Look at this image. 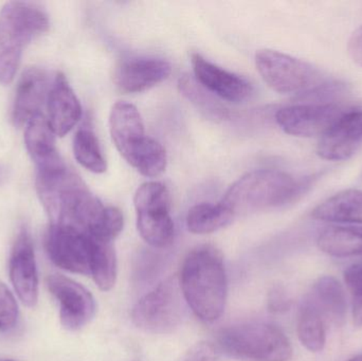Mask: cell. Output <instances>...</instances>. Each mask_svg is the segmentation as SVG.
I'll return each instance as SVG.
<instances>
[{
  "label": "cell",
  "mask_w": 362,
  "mask_h": 361,
  "mask_svg": "<svg viewBox=\"0 0 362 361\" xmlns=\"http://www.w3.org/2000/svg\"><path fill=\"white\" fill-rule=\"evenodd\" d=\"M35 182L51 225L70 227L107 243L123 230L122 212L104 206L63 160L37 169Z\"/></svg>",
  "instance_id": "obj_1"
},
{
  "label": "cell",
  "mask_w": 362,
  "mask_h": 361,
  "mask_svg": "<svg viewBox=\"0 0 362 361\" xmlns=\"http://www.w3.org/2000/svg\"><path fill=\"white\" fill-rule=\"evenodd\" d=\"M180 285L185 303L206 324L216 321L225 311L228 281L223 254L212 245L189 252L181 266Z\"/></svg>",
  "instance_id": "obj_2"
},
{
  "label": "cell",
  "mask_w": 362,
  "mask_h": 361,
  "mask_svg": "<svg viewBox=\"0 0 362 361\" xmlns=\"http://www.w3.org/2000/svg\"><path fill=\"white\" fill-rule=\"evenodd\" d=\"M310 186L279 170H257L242 176L226 192L223 203L233 213L263 211L293 203Z\"/></svg>",
  "instance_id": "obj_3"
},
{
  "label": "cell",
  "mask_w": 362,
  "mask_h": 361,
  "mask_svg": "<svg viewBox=\"0 0 362 361\" xmlns=\"http://www.w3.org/2000/svg\"><path fill=\"white\" fill-rule=\"evenodd\" d=\"M49 27L48 15L38 4L10 1L0 10V83L10 84L25 47Z\"/></svg>",
  "instance_id": "obj_4"
},
{
  "label": "cell",
  "mask_w": 362,
  "mask_h": 361,
  "mask_svg": "<svg viewBox=\"0 0 362 361\" xmlns=\"http://www.w3.org/2000/svg\"><path fill=\"white\" fill-rule=\"evenodd\" d=\"M217 345L223 353L236 360L288 361L293 356L286 335L268 322H244L223 329L217 335Z\"/></svg>",
  "instance_id": "obj_5"
},
{
  "label": "cell",
  "mask_w": 362,
  "mask_h": 361,
  "mask_svg": "<svg viewBox=\"0 0 362 361\" xmlns=\"http://www.w3.org/2000/svg\"><path fill=\"white\" fill-rule=\"evenodd\" d=\"M255 66L264 82L282 95H308L329 86V78L319 68L280 51H257Z\"/></svg>",
  "instance_id": "obj_6"
},
{
  "label": "cell",
  "mask_w": 362,
  "mask_h": 361,
  "mask_svg": "<svg viewBox=\"0 0 362 361\" xmlns=\"http://www.w3.org/2000/svg\"><path fill=\"white\" fill-rule=\"evenodd\" d=\"M185 302L180 281L168 278L138 300L132 312V320L144 332L170 334L182 322Z\"/></svg>",
  "instance_id": "obj_7"
},
{
  "label": "cell",
  "mask_w": 362,
  "mask_h": 361,
  "mask_svg": "<svg viewBox=\"0 0 362 361\" xmlns=\"http://www.w3.org/2000/svg\"><path fill=\"white\" fill-rule=\"evenodd\" d=\"M171 203V193L163 182H144L136 191L134 205L138 231L152 247L165 248L173 243L175 225Z\"/></svg>",
  "instance_id": "obj_8"
},
{
  "label": "cell",
  "mask_w": 362,
  "mask_h": 361,
  "mask_svg": "<svg viewBox=\"0 0 362 361\" xmlns=\"http://www.w3.org/2000/svg\"><path fill=\"white\" fill-rule=\"evenodd\" d=\"M346 110L334 103L296 104L279 110L276 121L288 135L320 139Z\"/></svg>",
  "instance_id": "obj_9"
},
{
  "label": "cell",
  "mask_w": 362,
  "mask_h": 361,
  "mask_svg": "<svg viewBox=\"0 0 362 361\" xmlns=\"http://www.w3.org/2000/svg\"><path fill=\"white\" fill-rule=\"evenodd\" d=\"M93 237L70 227L51 225L46 235L49 259L64 271L90 276Z\"/></svg>",
  "instance_id": "obj_10"
},
{
  "label": "cell",
  "mask_w": 362,
  "mask_h": 361,
  "mask_svg": "<svg viewBox=\"0 0 362 361\" xmlns=\"http://www.w3.org/2000/svg\"><path fill=\"white\" fill-rule=\"evenodd\" d=\"M47 286L59 302V320L66 330H81L95 317V299L78 282L65 276L52 275L47 279Z\"/></svg>",
  "instance_id": "obj_11"
},
{
  "label": "cell",
  "mask_w": 362,
  "mask_h": 361,
  "mask_svg": "<svg viewBox=\"0 0 362 361\" xmlns=\"http://www.w3.org/2000/svg\"><path fill=\"white\" fill-rule=\"evenodd\" d=\"M194 78L206 91L230 103H242L253 95V86L243 76L211 63L198 53L191 57Z\"/></svg>",
  "instance_id": "obj_12"
},
{
  "label": "cell",
  "mask_w": 362,
  "mask_h": 361,
  "mask_svg": "<svg viewBox=\"0 0 362 361\" xmlns=\"http://www.w3.org/2000/svg\"><path fill=\"white\" fill-rule=\"evenodd\" d=\"M10 279L19 300L28 307L38 301V273L31 235L27 229L19 232L11 252Z\"/></svg>",
  "instance_id": "obj_13"
},
{
  "label": "cell",
  "mask_w": 362,
  "mask_h": 361,
  "mask_svg": "<svg viewBox=\"0 0 362 361\" xmlns=\"http://www.w3.org/2000/svg\"><path fill=\"white\" fill-rule=\"evenodd\" d=\"M362 142V110H348L319 139L317 154L325 160L341 161L352 157Z\"/></svg>",
  "instance_id": "obj_14"
},
{
  "label": "cell",
  "mask_w": 362,
  "mask_h": 361,
  "mask_svg": "<svg viewBox=\"0 0 362 361\" xmlns=\"http://www.w3.org/2000/svg\"><path fill=\"white\" fill-rule=\"evenodd\" d=\"M171 72V64L165 59L138 57L123 61L119 66L115 82L123 93H142L167 80Z\"/></svg>",
  "instance_id": "obj_15"
},
{
  "label": "cell",
  "mask_w": 362,
  "mask_h": 361,
  "mask_svg": "<svg viewBox=\"0 0 362 361\" xmlns=\"http://www.w3.org/2000/svg\"><path fill=\"white\" fill-rule=\"evenodd\" d=\"M51 85L46 70L31 67L19 80L12 110L15 126L27 124L30 119L40 114V108L48 99Z\"/></svg>",
  "instance_id": "obj_16"
},
{
  "label": "cell",
  "mask_w": 362,
  "mask_h": 361,
  "mask_svg": "<svg viewBox=\"0 0 362 361\" xmlns=\"http://www.w3.org/2000/svg\"><path fill=\"white\" fill-rule=\"evenodd\" d=\"M48 120L53 133L67 135L81 120L82 106L63 73H57L47 99Z\"/></svg>",
  "instance_id": "obj_17"
},
{
  "label": "cell",
  "mask_w": 362,
  "mask_h": 361,
  "mask_svg": "<svg viewBox=\"0 0 362 361\" xmlns=\"http://www.w3.org/2000/svg\"><path fill=\"white\" fill-rule=\"evenodd\" d=\"M110 136L121 156L146 137L144 120L135 105L117 102L110 117Z\"/></svg>",
  "instance_id": "obj_18"
},
{
  "label": "cell",
  "mask_w": 362,
  "mask_h": 361,
  "mask_svg": "<svg viewBox=\"0 0 362 361\" xmlns=\"http://www.w3.org/2000/svg\"><path fill=\"white\" fill-rule=\"evenodd\" d=\"M315 220L340 225H362V190L349 189L329 197L312 212Z\"/></svg>",
  "instance_id": "obj_19"
},
{
  "label": "cell",
  "mask_w": 362,
  "mask_h": 361,
  "mask_svg": "<svg viewBox=\"0 0 362 361\" xmlns=\"http://www.w3.org/2000/svg\"><path fill=\"white\" fill-rule=\"evenodd\" d=\"M318 309L323 319L342 324L348 312L346 292L340 282L332 276L319 278L308 297Z\"/></svg>",
  "instance_id": "obj_20"
},
{
  "label": "cell",
  "mask_w": 362,
  "mask_h": 361,
  "mask_svg": "<svg viewBox=\"0 0 362 361\" xmlns=\"http://www.w3.org/2000/svg\"><path fill=\"white\" fill-rule=\"evenodd\" d=\"M54 135L42 112L30 119L25 124V148L37 169L62 160L55 148Z\"/></svg>",
  "instance_id": "obj_21"
},
{
  "label": "cell",
  "mask_w": 362,
  "mask_h": 361,
  "mask_svg": "<svg viewBox=\"0 0 362 361\" xmlns=\"http://www.w3.org/2000/svg\"><path fill=\"white\" fill-rule=\"evenodd\" d=\"M319 249L335 258L362 256V227L332 226L317 239Z\"/></svg>",
  "instance_id": "obj_22"
},
{
  "label": "cell",
  "mask_w": 362,
  "mask_h": 361,
  "mask_svg": "<svg viewBox=\"0 0 362 361\" xmlns=\"http://www.w3.org/2000/svg\"><path fill=\"white\" fill-rule=\"evenodd\" d=\"M235 214L223 201L202 203L193 206L185 218L187 230L194 235H209L229 226Z\"/></svg>",
  "instance_id": "obj_23"
},
{
  "label": "cell",
  "mask_w": 362,
  "mask_h": 361,
  "mask_svg": "<svg viewBox=\"0 0 362 361\" xmlns=\"http://www.w3.org/2000/svg\"><path fill=\"white\" fill-rule=\"evenodd\" d=\"M146 177L160 176L167 169L168 156L163 144L146 136L122 156Z\"/></svg>",
  "instance_id": "obj_24"
},
{
  "label": "cell",
  "mask_w": 362,
  "mask_h": 361,
  "mask_svg": "<svg viewBox=\"0 0 362 361\" xmlns=\"http://www.w3.org/2000/svg\"><path fill=\"white\" fill-rule=\"evenodd\" d=\"M297 331L300 343L305 349L313 353L323 351L327 343L325 320L308 298L300 307Z\"/></svg>",
  "instance_id": "obj_25"
},
{
  "label": "cell",
  "mask_w": 362,
  "mask_h": 361,
  "mask_svg": "<svg viewBox=\"0 0 362 361\" xmlns=\"http://www.w3.org/2000/svg\"><path fill=\"white\" fill-rule=\"evenodd\" d=\"M118 264L112 243L93 239L90 276L98 288L104 292L112 290L116 283Z\"/></svg>",
  "instance_id": "obj_26"
},
{
  "label": "cell",
  "mask_w": 362,
  "mask_h": 361,
  "mask_svg": "<svg viewBox=\"0 0 362 361\" xmlns=\"http://www.w3.org/2000/svg\"><path fill=\"white\" fill-rule=\"evenodd\" d=\"M74 154L76 161L93 173L102 174L107 170L99 140L90 129L82 127L76 131L74 139Z\"/></svg>",
  "instance_id": "obj_27"
},
{
  "label": "cell",
  "mask_w": 362,
  "mask_h": 361,
  "mask_svg": "<svg viewBox=\"0 0 362 361\" xmlns=\"http://www.w3.org/2000/svg\"><path fill=\"white\" fill-rule=\"evenodd\" d=\"M180 91L192 103L195 104L200 112H204L206 116L213 118H223L226 114L225 108L221 107L215 100L211 97V93L206 91L202 85L196 82L195 78L185 76L180 81Z\"/></svg>",
  "instance_id": "obj_28"
},
{
  "label": "cell",
  "mask_w": 362,
  "mask_h": 361,
  "mask_svg": "<svg viewBox=\"0 0 362 361\" xmlns=\"http://www.w3.org/2000/svg\"><path fill=\"white\" fill-rule=\"evenodd\" d=\"M344 282L352 296L353 322L357 328H362V263L346 269Z\"/></svg>",
  "instance_id": "obj_29"
},
{
  "label": "cell",
  "mask_w": 362,
  "mask_h": 361,
  "mask_svg": "<svg viewBox=\"0 0 362 361\" xmlns=\"http://www.w3.org/2000/svg\"><path fill=\"white\" fill-rule=\"evenodd\" d=\"M19 309L14 295L4 283H0V333H8L18 322Z\"/></svg>",
  "instance_id": "obj_30"
},
{
  "label": "cell",
  "mask_w": 362,
  "mask_h": 361,
  "mask_svg": "<svg viewBox=\"0 0 362 361\" xmlns=\"http://www.w3.org/2000/svg\"><path fill=\"white\" fill-rule=\"evenodd\" d=\"M291 300L281 286H274L268 296V309L272 313H283L288 311Z\"/></svg>",
  "instance_id": "obj_31"
},
{
  "label": "cell",
  "mask_w": 362,
  "mask_h": 361,
  "mask_svg": "<svg viewBox=\"0 0 362 361\" xmlns=\"http://www.w3.org/2000/svg\"><path fill=\"white\" fill-rule=\"evenodd\" d=\"M182 361H216V352L210 343H200L187 353Z\"/></svg>",
  "instance_id": "obj_32"
},
{
  "label": "cell",
  "mask_w": 362,
  "mask_h": 361,
  "mask_svg": "<svg viewBox=\"0 0 362 361\" xmlns=\"http://www.w3.org/2000/svg\"><path fill=\"white\" fill-rule=\"evenodd\" d=\"M348 51L351 59L362 67V25L351 35L348 42Z\"/></svg>",
  "instance_id": "obj_33"
},
{
  "label": "cell",
  "mask_w": 362,
  "mask_h": 361,
  "mask_svg": "<svg viewBox=\"0 0 362 361\" xmlns=\"http://www.w3.org/2000/svg\"><path fill=\"white\" fill-rule=\"evenodd\" d=\"M4 178H6V172L2 167H0V184L4 182Z\"/></svg>",
  "instance_id": "obj_34"
},
{
  "label": "cell",
  "mask_w": 362,
  "mask_h": 361,
  "mask_svg": "<svg viewBox=\"0 0 362 361\" xmlns=\"http://www.w3.org/2000/svg\"><path fill=\"white\" fill-rule=\"evenodd\" d=\"M346 361H362V353L358 354V355L354 356V357L350 358V360Z\"/></svg>",
  "instance_id": "obj_35"
},
{
  "label": "cell",
  "mask_w": 362,
  "mask_h": 361,
  "mask_svg": "<svg viewBox=\"0 0 362 361\" xmlns=\"http://www.w3.org/2000/svg\"><path fill=\"white\" fill-rule=\"evenodd\" d=\"M4 361H13V360H4Z\"/></svg>",
  "instance_id": "obj_36"
}]
</instances>
